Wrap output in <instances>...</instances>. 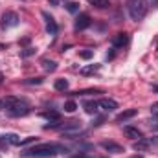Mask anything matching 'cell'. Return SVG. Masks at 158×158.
<instances>
[{"mask_svg": "<svg viewBox=\"0 0 158 158\" xmlns=\"http://www.w3.org/2000/svg\"><path fill=\"white\" fill-rule=\"evenodd\" d=\"M59 153H66V147L63 145H57V143H39V145H33L30 149H26L22 153V156L28 158H50L55 156Z\"/></svg>", "mask_w": 158, "mask_h": 158, "instance_id": "cell-1", "label": "cell"}, {"mask_svg": "<svg viewBox=\"0 0 158 158\" xmlns=\"http://www.w3.org/2000/svg\"><path fill=\"white\" fill-rule=\"evenodd\" d=\"M4 107L7 109V112L11 116H26V114H30V105L24 99H20V98L7 96L4 99Z\"/></svg>", "mask_w": 158, "mask_h": 158, "instance_id": "cell-2", "label": "cell"}, {"mask_svg": "<svg viewBox=\"0 0 158 158\" xmlns=\"http://www.w3.org/2000/svg\"><path fill=\"white\" fill-rule=\"evenodd\" d=\"M127 11L132 20H142L149 11L147 0H127Z\"/></svg>", "mask_w": 158, "mask_h": 158, "instance_id": "cell-3", "label": "cell"}, {"mask_svg": "<svg viewBox=\"0 0 158 158\" xmlns=\"http://www.w3.org/2000/svg\"><path fill=\"white\" fill-rule=\"evenodd\" d=\"M2 30H9V28H15L19 26V15L13 13V11H6L2 15V22H0Z\"/></svg>", "mask_w": 158, "mask_h": 158, "instance_id": "cell-4", "label": "cell"}, {"mask_svg": "<svg viewBox=\"0 0 158 158\" xmlns=\"http://www.w3.org/2000/svg\"><path fill=\"white\" fill-rule=\"evenodd\" d=\"M0 143L2 145H22V140L17 134H0Z\"/></svg>", "mask_w": 158, "mask_h": 158, "instance_id": "cell-5", "label": "cell"}, {"mask_svg": "<svg viewBox=\"0 0 158 158\" xmlns=\"http://www.w3.org/2000/svg\"><path fill=\"white\" fill-rule=\"evenodd\" d=\"M90 26V17L86 15V13H81L77 17V20H76V24H74V30L76 31H83V30H86Z\"/></svg>", "mask_w": 158, "mask_h": 158, "instance_id": "cell-6", "label": "cell"}, {"mask_svg": "<svg viewBox=\"0 0 158 158\" xmlns=\"http://www.w3.org/2000/svg\"><path fill=\"white\" fill-rule=\"evenodd\" d=\"M42 19L46 20V31L50 33V35H57V24H55V20L52 19V15H48L46 11H42Z\"/></svg>", "mask_w": 158, "mask_h": 158, "instance_id": "cell-7", "label": "cell"}, {"mask_svg": "<svg viewBox=\"0 0 158 158\" xmlns=\"http://www.w3.org/2000/svg\"><path fill=\"white\" fill-rule=\"evenodd\" d=\"M101 147H103L107 153H112V155H121V153H123V147L118 145V143H114V142H103Z\"/></svg>", "mask_w": 158, "mask_h": 158, "instance_id": "cell-8", "label": "cell"}, {"mask_svg": "<svg viewBox=\"0 0 158 158\" xmlns=\"http://www.w3.org/2000/svg\"><path fill=\"white\" fill-rule=\"evenodd\" d=\"M98 107H101L103 110H114V109H118V103L114 101V99H110V98H103V99H99L98 101Z\"/></svg>", "mask_w": 158, "mask_h": 158, "instance_id": "cell-9", "label": "cell"}, {"mask_svg": "<svg viewBox=\"0 0 158 158\" xmlns=\"http://www.w3.org/2000/svg\"><path fill=\"white\" fill-rule=\"evenodd\" d=\"M127 42H129V35H127V33H116L114 39H112V46H114V48H121V46H125Z\"/></svg>", "mask_w": 158, "mask_h": 158, "instance_id": "cell-10", "label": "cell"}, {"mask_svg": "<svg viewBox=\"0 0 158 158\" xmlns=\"http://www.w3.org/2000/svg\"><path fill=\"white\" fill-rule=\"evenodd\" d=\"M136 114H138V110H136V109H127V110L119 112L118 116H116V121H127V119L134 118Z\"/></svg>", "mask_w": 158, "mask_h": 158, "instance_id": "cell-11", "label": "cell"}, {"mask_svg": "<svg viewBox=\"0 0 158 158\" xmlns=\"http://www.w3.org/2000/svg\"><path fill=\"white\" fill-rule=\"evenodd\" d=\"M123 132H125V134H127L129 138H132V140H140V138H143L142 131H138L136 127H129V125H127V127L123 129Z\"/></svg>", "mask_w": 158, "mask_h": 158, "instance_id": "cell-12", "label": "cell"}, {"mask_svg": "<svg viewBox=\"0 0 158 158\" xmlns=\"http://www.w3.org/2000/svg\"><path fill=\"white\" fill-rule=\"evenodd\" d=\"M132 149L138 151V153H140V151H147V149H149V142L143 140V138H140V140H136V142L132 143Z\"/></svg>", "mask_w": 158, "mask_h": 158, "instance_id": "cell-13", "label": "cell"}, {"mask_svg": "<svg viewBox=\"0 0 158 158\" xmlns=\"http://www.w3.org/2000/svg\"><path fill=\"white\" fill-rule=\"evenodd\" d=\"M83 109H85L88 114H96V112H98V101H85V103H83Z\"/></svg>", "mask_w": 158, "mask_h": 158, "instance_id": "cell-14", "label": "cell"}, {"mask_svg": "<svg viewBox=\"0 0 158 158\" xmlns=\"http://www.w3.org/2000/svg\"><path fill=\"white\" fill-rule=\"evenodd\" d=\"M98 70H99V64H90V66L81 68V76H90V74H94V72H98Z\"/></svg>", "mask_w": 158, "mask_h": 158, "instance_id": "cell-15", "label": "cell"}, {"mask_svg": "<svg viewBox=\"0 0 158 158\" xmlns=\"http://www.w3.org/2000/svg\"><path fill=\"white\" fill-rule=\"evenodd\" d=\"M53 86H55V90H59V92H64V90H68V81H66V79H57Z\"/></svg>", "mask_w": 158, "mask_h": 158, "instance_id": "cell-16", "label": "cell"}, {"mask_svg": "<svg viewBox=\"0 0 158 158\" xmlns=\"http://www.w3.org/2000/svg\"><path fill=\"white\" fill-rule=\"evenodd\" d=\"M76 110H77V103L74 99H68L64 103V112H76Z\"/></svg>", "mask_w": 158, "mask_h": 158, "instance_id": "cell-17", "label": "cell"}, {"mask_svg": "<svg viewBox=\"0 0 158 158\" xmlns=\"http://www.w3.org/2000/svg\"><path fill=\"white\" fill-rule=\"evenodd\" d=\"M92 6H96V7H99V9H103V7H109L110 6V2L109 0H88Z\"/></svg>", "mask_w": 158, "mask_h": 158, "instance_id": "cell-18", "label": "cell"}, {"mask_svg": "<svg viewBox=\"0 0 158 158\" xmlns=\"http://www.w3.org/2000/svg\"><path fill=\"white\" fill-rule=\"evenodd\" d=\"M42 64H44V70H46V72H53V70L57 68V64H55L53 61H42Z\"/></svg>", "mask_w": 158, "mask_h": 158, "instance_id": "cell-19", "label": "cell"}, {"mask_svg": "<svg viewBox=\"0 0 158 158\" xmlns=\"http://www.w3.org/2000/svg\"><path fill=\"white\" fill-rule=\"evenodd\" d=\"M42 116H44L46 119H53V121H57V119H59V112H55V110H50V112H44Z\"/></svg>", "mask_w": 158, "mask_h": 158, "instance_id": "cell-20", "label": "cell"}, {"mask_svg": "<svg viewBox=\"0 0 158 158\" xmlns=\"http://www.w3.org/2000/svg\"><path fill=\"white\" fill-rule=\"evenodd\" d=\"M92 55H94L92 50H81V52H79V57H81V59H92Z\"/></svg>", "mask_w": 158, "mask_h": 158, "instance_id": "cell-21", "label": "cell"}, {"mask_svg": "<svg viewBox=\"0 0 158 158\" xmlns=\"http://www.w3.org/2000/svg\"><path fill=\"white\" fill-rule=\"evenodd\" d=\"M66 9L70 11V13H76L79 9V4H76V2H70V4H66Z\"/></svg>", "mask_w": 158, "mask_h": 158, "instance_id": "cell-22", "label": "cell"}, {"mask_svg": "<svg viewBox=\"0 0 158 158\" xmlns=\"http://www.w3.org/2000/svg\"><path fill=\"white\" fill-rule=\"evenodd\" d=\"M151 114H153L155 118H158V101H156V103H153V105H151Z\"/></svg>", "mask_w": 158, "mask_h": 158, "instance_id": "cell-23", "label": "cell"}, {"mask_svg": "<svg viewBox=\"0 0 158 158\" xmlns=\"http://www.w3.org/2000/svg\"><path fill=\"white\" fill-rule=\"evenodd\" d=\"M26 83H30V85H40V83H42V79H28V81H26Z\"/></svg>", "mask_w": 158, "mask_h": 158, "instance_id": "cell-24", "label": "cell"}, {"mask_svg": "<svg viewBox=\"0 0 158 158\" xmlns=\"http://www.w3.org/2000/svg\"><path fill=\"white\" fill-rule=\"evenodd\" d=\"M103 121H105V118H103V116H99V118H96V121H94L92 125H96V127H98V125H101Z\"/></svg>", "mask_w": 158, "mask_h": 158, "instance_id": "cell-25", "label": "cell"}, {"mask_svg": "<svg viewBox=\"0 0 158 158\" xmlns=\"http://www.w3.org/2000/svg\"><path fill=\"white\" fill-rule=\"evenodd\" d=\"M33 52H35L33 48H28V50H24V52H22V55H24V57H28V55H31Z\"/></svg>", "mask_w": 158, "mask_h": 158, "instance_id": "cell-26", "label": "cell"}, {"mask_svg": "<svg viewBox=\"0 0 158 158\" xmlns=\"http://www.w3.org/2000/svg\"><path fill=\"white\" fill-rule=\"evenodd\" d=\"M153 90H155V92H158V85H156V86H153Z\"/></svg>", "mask_w": 158, "mask_h": 158, "instance_id": "cell-27", "label": "cell"}, {"mask_svg": "<svg viewBox=\"0 0 158 158\" xmlns=\"http://www.w3.org/2000/svg\"><path fill=\"white\" fill-rule=\"evenodd\" d=\"M74 158H85V156H83V155H77V156H74Z\"/></svg>", "mask_w": 158, "mask_h": 158, "instance_id": "cell-28", "label": "cell"}, {"mask_svg": "<svg viewBox=\"0 0 158 158\" xmlns=\"http://www.w3.org/2000/svg\"><path fill=\"white\" fill-rule=\"evenodd\" d=\"M2 79H4V76H2V74H0V83H2Z\"/></svg>", "mask_w": 158, "mask_h": 158, "instance_id": "cell-29", "label": "cell"}, {"mask_svg": "<svg viewBox=\"0 0 158 158\" xmlns=\"http://www.w3.org/2000/svg\"><path fill=\"white\" fill-rule=\"evenodd\" d=\"M0 107H4V101H0Z\"/></svg>", "mask_w": 158, "mask_h": 158, "instance_id": "cell-30", "label": "cell"}, {"mask_svg": "<svg viewBox=\"0 0 158 158\" xmlns=\"http://www.w3.org/2000/svg\"><path fill=\"white\" fill-rule=\"evenodd\" d=\"M156 140H158V138H156Z\"/></svg>", "mask_w": 158, "mask_h": 158, "instance_id": "cell-31", "label": "cell"}]
</instances>
